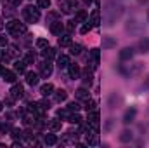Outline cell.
I'll use <instances>...</instances> for the list:
<instances>
[{"instance_id":"5","label":"cell","mask_w":149,"mask_h":148,"mask_svg":"<svg viewBox=\"0 0 149 148\" xmlns=\"http://www.w3.org/2000/svg\"><path fill=\"white\" fill-rule=\"evenodd\" d=\"M87 145H90V147L99 145V129H94V127L87 125Z\"/></svg>"},{"instance_id":"28","label":"cell","mask_w":149,"mask_h":148,"mask_svg":"<svg viewBox=\"0 0 149 148\" xmlns=\"http://www.w3.org/2000/svg\"><path fill=\"white\" fill-rule=\"evenodd\" d=\"M74 96H76V99H88V91L85 89V87H80V89H76V92H74Z\"/></svg>"},{"instance_id":"12","label":"cell","mask_w":149,"mask_h":148,"mask_svg":"<svg viewBox=\"0 0 149 148\" xmlns=\"http://www.w3.org/2000/svg\"><path fill=\"white\" fill-rule=\"evenodd\" d=\"M78 141V132H66L64 138H63V145H76Z\"/></svg>"},{"instance_id":"52","label":"cell","mask_w":149,"mask_h":148,"mask_svg":"<svg viewBox=\"0 0 149 148\" xmlns=\"http://www.w3.org/2000/svg\"><path fill=\"white\" fill-rule=\"evenodd\" d=\"M3 28V21H2V18H0V30Z\"/></svg>"},{"instance_id":"32","label":"cell","mask_w":149,"mask_h":148,"mask_svg":"<svg viewBox=\"0 0 149 148\" xmlns=\"http://www.w3.org/2000/svg\"><path fill=\"white\" fill-rule=\"evenodd\" d=\"M81 115L78 113V111H71L70 113V118H68V122H71V124H81Z\"/></svg>"},{"instance_id":"36","label":"cell","mask_w":149,"mask_h":148,"mask_svg":"<svg viewBox=\"0 0 149 148\" xmlns=\"http://www.w3.org/2000/svg\"><path fill=\"white\" fill-rule=\"evenodd\" d=\"M10 136L17 141V140H21V138H24V132L19 131V129H16V127H12V129H10Z\"/></svg>"},{"instance_id":"16","label":"cell","mask_w":149,"mask_h":148,"mask_svg":"<svg viewBox=\"0 0 149 148\" xmlns=\"http://www.w3.org/2000/svg\"><path fill=\"white\" fill-rule=\"evenodd\" d=\"M47 129H49L50 132H57V131H61V120H57V118H50V120L47 122Z\"/></svg>"},{"instance_id":"9","label":"cell","mask_w":149,"mask_h":148,"mask_svg":"<svg viewBox=\"0 0 149 148\" xmlns=\"http://www.w3.org/2000/svg\"><path fill=\"white\" fill-rule=\"evenodd\" d=\"M50 26V32L54 33V35H63V32H64V25H63V21L61 19H57V21H54V23H50L49 25Z\"/></svg>"},{"instance_id":"53","label":"cell","mask_w":149,"mask_h":148,"mask_svg":"<svg viewBox=\"0 0 149 148\" xmlns=\"http://www.w3.org/2000/svg\"><path fill=\"white\" fill-rule=\"evenodd\" d=\"M3 70H5V68H3V66H2V65H0V75L3 73Z\"/></svg>"},{"instance_id":"37","label":"cell","mask_w":149,"mask_h":148,"mask_svg":"<svg viewBox=\"0 0 149 148\" xmlns=\"http://www.w3.org/2000/svg\"><path fill=\"white\" fill-rule=\"evenodd\" d=\"M83 108L87 110V113H88V111H92V110H95V101H94V99H90V98H88V99H85Z\"/></svg>"},{"instance_id":"21","label":"cell","mask_w":149,"mask_h":148,"mask_svg":"<svg viewBox=\"0 0 149 148\" xmlns=\"http://www.w3.org/2000/svg\"><path fill=\"white\" fill-rule=\"evenodd\" d=\"M52 92H54V85H52V84H43V85L40 87V94H42L43 98L50 96Z\"/></svg>"},{"instance_id":"29","label":"cell","mask_w":149,"mask_h":148,"mask_svg":"<svg viewBox=\"0 0 149 148\" xmlns=\"http://www.w3.org/2000/svg\"><path fill=\"white\" fill-rule=\"evenodd\" d=\"M66 98H68V92H66L64 89H57V91H56V101H57V103L66 101Z\"/></svg>"},{"instance_id":"24","label":"cell","mask_w":149,"mask_h":148,"mask_svg":"<svg viewBox=\"0 0 149 148\" xmlns=\"http://www.w3.org/2000/svg\"><path fill=\"white\" fill-rule=\"evenodd\" d=\"M142 70H144V65H142V63L130 65V68H128V75H139Z\"/></svg>"},{"instance_id":"4","label":"cell","mask_w":149,"mask_h":148,"mask_svg":"<svg viewBox=\"0 0 149 148\" xmlns=\"http://www.w3.org/2000/svg\"><path fill=\"white\" fill-rule=\"evenodd\" d=\"M78 7V0H59V9L63 14H71Z\"/></svg>"},{"instance_id":"1","label":"cell","mask_w":149,"mask_h":148,"mask_svg":"<svg viewBox=\"0 0 149 148\" xmlns=\"http://www.w3.org/2000/svg\"><path fill=\"white\" fill-rule=\"evenodd\" d=\"M123 14V5L118 4L116 0H108L106 2V9H104V25L113 26Z\"/></svg>"},{"instance_id":"54","label":"cell","mask_w":149,"mask_h":148,"mask_svg":"<svg viewBox=\"0 0 149 148\" xmlns=\"http://www.w3.org/2000/svg\"><path fill=\"white\" fill-rule=\"evenodd\" d=\"M139 2H141V4H148L149 0H139Z\"/></svg>"},{"instance_id":"35","label":"cell","mask_w":149,"mask_h":148,"mask_svg":"<svg viewBox=\"0 0 149 148\" xmlns=\"http://www.w3.org/2000/svg\"><path fill=\"white\" fill-rule=\"evenodd\" d=\"M57 19H61V14H59V12L50 11V12L47 14V23H49V25H50V23H54V21H57Z\"/></svg>"},{"instance_id":"15","label":"cell","mask_w":149,"mask_h":148,"mask_svg":"<svg viewBox=\"0 0 149 148\" xmlns=\"http://www.w3.org/2000/svg\"><path fill=\"white\" fill-rule=\"evenodd\" d=\"M132 58H134V49L132 47H125V49L120 51V59L121 61H130Z\"/></svg>"},{"instance_id":"6","label":"cell","mask_w":149,"mask_h":148,"mask_svg":"<svg viewBox=\"0 0 149 148\" xmlns=\"http://www.w3.org/2000/svg\"><path fill=\"white\" fill-rule=\"evenodd\" d=\"M38 70H40V77H42V78H49V77L52 75V63H50V59L42 61V63L38 65Z\"/></svg>"},{"instance_id":"41","label":"cell","mask_w":149,"mask_h":148,"mask_svg":"<svg viewBox=\"0 0 149 148\" xmlns=\"http://www.w3.org/2000/svg\"><path fill=\"white\" fill-rule=\"evenodd\" d=\"M0 59H2V65H7V63H10L12 56L9 52H0Z\"/></svg>"},{"instance_id":"7","label":"cell","mask_w":149,"mask_h":148,"mask_svg":"<svg viewBox=\"0 0 149 148\" xmlns=\"http://www.w3.org/2000/svg\"><path fill=\"white\" fill-rule=\"evenodd\" d=\"M99 54H101V51H99V49H92V51H90V56L87 58V59H88L90 68H94V70L99 66Z\"/></svg>"},{"instance_id":"2","label":"cell","mask_w":149,"mask_h":148,"mask_svg":"<svg viewBox=\"0 0 149 148\" xmlns=\"http://www.w3.org/2000/svg\"><path fill=\"white\" fill-rule=\"evenodd\" d=\"M5 28H7V32H9L12 37H21V35L26 33V25L21 23V21H17V19H10V21L5 25Z\"/></svg>"},{"instance_id":"8","label":"cell","mask_w":149,"mask_h":148,"mask_svg":"<svg viewBox=\"0 0 149 148\" xmlns=\"http://www.w3.org/2000/svg\"><path fill=\"white\" fill-rule=\"evenodd\" d=\"M81 80H83V84L90 85L92 80H94V68H90V66L83 68V70H81Z\"/></svg>"},{"instance_id":"43","label":"cell","mask_w":149,"mask_h":148,"mask_svg":"<svg viewBox=\"0 0 149 148\" xmlns=\"http://www.w3.org/2000/svg\"><path fill=\"white\" fill-rule=\"evenodd\" d=\"M37 47L38 49H45V47H49V40H47V38H38L37 40Z\"/></svg>"},{"instance_id":"30","label":"cell","mask_w":149,"mask_h":148,"mask_svg":"<svg viewBox=\"0 0 149 148\" xmlns=\"http://www.w3.org/2000/svg\"><path fill=\"white\" fill-rule=\"evenodd\" d=\"M43 143H45V145H49V147H52V145H57V136H56V134H45V138H43Z\"/></svg>"},{"instance_id":"57","label":"cell","mask_w":149,"mask_h":148,"mask_svg":"<svg viewBox=\"0 0 149 148\" xmlns=\"http://www.w3.org/2000/svg\"><path fill=\"white\" fill-rule=\"evenodd\" d=\"M148 18H149V14H148Z\"/></svg>"},{"instance_id":"10","label":"cell","mask_w":149,"mask_h":148,"mask_svg":"<svg viewBox=\"0 0 149 148\" xmlns=\"http://www.w3.org/2000/svg\"><path fill=\"white\" fill-rule=\"evenodd\" d=\"M88 127H94V129H99V113L95 110L88 111Z\"/></svg>"},{"instance_id":"3","label":"cell","mask_w":149,"mask_h":148,"mask_svg":"<svg viewBox=\"0 0 149 148\" xmlns=\"http://www.w3.org/2000/svg\"><path fill=\"white\" fill-rule=\"evenodd\" d=\"M23 18L26 23H37L40 19V7H35V5H26L23 9Z\"/></svg>"},{"instance_id":"31","label":"cell","mask_w":149,"mask_h":148,"mask_svg":"<svg viewBox=\"0 0 149 148\" xmlns=\"http://www.w3.org/2000/svg\"><path fill=\"white\" fill-rule=\"evenodd\" d=\"M81 51H83V47H81L80 44H71V45H70V54H71V56H80Z\"/></svg>"},{"instance_id":"11","label":"cell","mask_w":149,"mask_h":148,"mask_svg":"<svg viewBox=\"0 0 149 148\" xmlns=\"http://www.w3.org/2000/svg\"><path fill=\"white\" fill-rule=\"evenodd\" d=\"M10 96H12L14 99H19V98H23V96H24V89H23V85L14 82V85H12V89H10Z\"/></svg>"},{"instance_id":"38","label":"cell","mask_w":149,"mask_h":148,"mask_svg":"<svg viewBox=\"0 0 149 148\" xmlns=\"http://www.w3.org/2000/svg\"><path fill=\"white\" fill-rule=\"evenodd\" d=\"M118 103H121V98L116 96V94H113L111 98H109V108H118V106H116Z\"/></svg>"},{"instance_id":"45","label":"cell","mask_w":149,"mask_h":148,"mask_svg":"<svg viewBox=\"0 0 149 148\" xmlns=\"http://www.w3.org/2000/svg\"><path fill=\"white\" fill-rule=\"evenodd\" d=\"M10 129H12V127H10V124H9V122H7V124H0V132H2V134L10 132Z\"/></svg>"},{"instance_id":"56","label":"cell","mask_w":149,"mask_h":148,"mask_svg":"<svg viewBox=\"0 0 149 148\" xmlns=\"http://www.w3.org/2000/svg\"><path fill=\"white\" fill-rule=\"evenodd\" d=\"M2 108H3V103H2V101H0V111H2Z\"/></svg>"},{"instance_id":"39","label":"cell","mask_w":149,"mask_h":148,"mask_svg":"<svg viewBox=\"0 0 149 148\" xmlns=\"http://www.w3.org/2000/svg\"><path fill=\"white\" fill-rule=\"evenodd\" d=\"M70 113H71V111L68 110V108H63V110H57V117L63 118V120H68V118H70Z\"/></svg>"},{"instance_id":"47","label":"cell","mask_w":149,"mask_h":148,"mask_svg":"<svg viewBox=\"0 0 149 148\" xmlns=\"http://www.w3.org/2000/svg\"><path fill=\"white\" fill-rule=\"evenodd\" d=\"M21 2H23V0H5V4H7V5H10V7H19V5H21Z\"/></svg>"},{"instance_id":"51","label":"cell","mask_w":149,"mask_h":148,"mask_svg":"<svg viewBox=\"0 0 149 148\" xmlns=\"http://www.w3.org/2000/svg\"><path fill=\"white\" fill-rule=\"evenodd\" d=\"M0 45H3V47H7V45H9V40H7L5 37H0Z\"/></svg>"},{"instance_id":"23","label":"cell","mask_w":149,"mask_h":148,"mask_svg":"<svg viewBox=\"0 0 149 148\" xmlns=\"http://www.w3.org/2000/svg\"><path fill=\"white\" fill-rule=\"evenodd\" d=\"M2 78L5 80V82H10V84H14L16 82V72H10V70H3V73H2Z\"/></svg>"},{"instance_id":"49","label":"cell","mask_w":149,"mask_h":148,"mask_svg":"<svg viewBox=\"0 0 149 148\" xmlns=\"http://www.w3.org/2000/svg\"><path fill=\"white\" fill-rule=\"evenodd\" d=\"M40 105H42L45 110H49V108H50V101H49V99H42V101H40Z\"/></svg>"},{"instance_id":"27","label":"cell","mask_w":149,"mask_h":148,"mask_svg":"<svg viewBox=\"0 0 149 148\" xmlns=\"http://www.w3.org/2000/svg\"><path fill=\"white\" fill-rule=\"evenodd\" d=\"M14 72H19V73H24L26 72V61L23 59H17L16 63H14Z\"/></svg>"},{"instance_id":"20","label":"cell","mask_w":149,"mask_h":148,"mask_svg":"<svg viewBox=\"0 0 149 148\" xmlns=\"http://www.w3.org/2000/svg\"><path fill=\"white\" fill-rule=\"evenodd\" d=\"M70 63H71V61H70V56L61 54V56L57 58V66H59L61 70H63V68H68V66H70Z\"/></svg>"},{"instance_id":"44","label":"cell","mask_w":149,"mask_h":148,"mask_svg":"<svg viewBox=\"0 0 149 148\" xmlns=\"http://www.w3.org/2000/svg\"><path fill=\"white\" fill-rule=\"evenodd\" d=\"M37 5L40 9H49L50 7V0H37Z\"/></svg>"},{"instance_id":"19","label":"cell","mask_w":149,"mask_h":148,"mask_svg":"<svg viewBox=\"0 0 149 148\" xmlns=\"http://www.w3.org/2000/svg\"><path fill=\"white\" fill-rule=\"evenodd\" d=\"M38 80H40V75L38 73H35V72H28V73H26V84H28V85H31V87L37 85Z\"/></svg>"},{"instance_id":"55","label":"cell","mask_w":149,"mask_h":148,"mask_svg":"<svg viewBox=\"0 0 149 148\" xmlns=\"http://www.w3.org/2000/svg\"><path fill=\"white\" fill-rule=\"evenodd\" d=\"M146 85H148V87H149V77H148V78H146Z\"/></svg>"},{"instance_id":"26","label":"cell","mask_w":149,"mask_h":148,"mask_svg":"<svg viewBox=\"0 0 149 148\" xmlns=\"http://www.w3.org/2000/svg\"><path fill=\"white\" fill-rule=\"evenodd\" d=\"M132 138H134V134H132V131H128V129L121 131V134H120V141H121V143H128V141H132Z\"/></svg>"},{"instance_id":"42","label":"cell","mask_w":149,"mask_h":148,"mask_svg":"<svg viewBox=\"0 0 149 148\" xmlns=\"http://www.w3.org/2000/svg\"><path fill=\"white\" fill-rule=\"evenodd\" d=\"M35 59H37L35 52H28V54L24 56V61H26V65H33V63H35Z\"/></svg>"},{"instance_id":"40","label":"cell","mask_w":149,"mask_h":148,"mask_svg":"<svg viewBox=\"0 0 149 148\" xmlns=\"http://www.w3.org/2000/svg\"><path fill=\"white\" fill-rule=\"evenodd\" d=\"M97 25H99V11H94L90 18V26H97Z\"/></svg>"},{"instance_id":"46","label":"cell","mask_w":149,"mask_h":148,"mask_svg":"<svg viewBox=\"0 0 149 148\" xmlns=\"http://www.w3.org/2000/svg\"><path fill=\"white\" fill-rule=\"evenodd\" d=\"M80 108H81V106H80L76 101H71V103H68V110H70V111H78Z\"/></svg>"},{"instance_id":"14","label":"cell","mask_w":149,"mask_h":148,"mask_svg":"<svg viewBox=\"0 0 149 148\" xmlns=\"http://www.w3.org/2000/svg\"><path fill=\"white\" fill-rule=\"evenodd\" d=\"M68 73H70V78H80V77H81V68H80L78 65L70 63V66H68Z\"/></svg>"},{"instance_id":"17","label":"cell","mask_w":149,"mask_h":148,"mask_svg":"<svg viewBox=\"0 0 149 148\" xmlns=\"http://www.w3.org/2000/svg\"><path fill=\"white\" fill-rule=\"evenodd\" d=\"M137 51L139 52H142V54H146V52H149V38L144 37L139 40V44H137Z\"/></svg>"},{"instance_id":"34","label":"cell","mask_w":149,"mask_h":148,"mask_svg":"<svg viewBox=\"0 0 149 148\" xmlns=\"http://www.w3.org/2000/svg\"><path fill=\"white\" fill-rule=\"evenodd\" d=\"M85 19H87V11L81 9V11H78V12L74 14V23H83Z\"/></svg>"},{"instance_id":"50","label":"cell","mask_w":149,"mask_h":148,"mask_svg":"<svg viewBox=\"0 0 149 148\" xmlns=\"http://www.w3.org/2000/svg\"><path fill=\"white\" fill-rule=\"evenodd\" d=\"M74 25H76L74 21H70V23L66 25V28H68V32H70V33H71V32H74Z\"/></svg>"},{"instance_id":"18","label":"cell","mask_w":149,"mask_h":148,"mask_svg":"<svg viewBox=\"0 0 149 148\" xmlns=\"http://www.w3.org/2000/svg\"><path fill=\"white\" fill-rule=\"evenodd\" d=\"M135 115H137V110H135L134 106H132V108H128V110L125 111V115H123V122H125V124H130V122H134Z\"/></svg>"},{"instance_id":"33","label":"cell","mask_w":149,"mask_h":148,"mask_svg":"<svg viewBox=\"0 0 149 148\" xmlns=\"http://www.w3.org/2000/svg\"><path fill=\"white\" fill-rule=\"evenodd\" d=\"M59 45L61 47H70L71 45V37L70 35H59Z\"/></svg>"},{"instance_id":"22","label":"cell","mask_w":149,"mask_h":148,"mask_svg":"<svg viewBox=\"0 0 149 148\" xmlns=\"http://www.w3.org/2000/svg\"><path fill=\"white\" fill-rule=\"evenodd\" d=\"M113 47H116V38L102 37V49H113Z\"/></svg>"},{"instance_id":"25","label":"cell","mask_w":149,"mask_h":148,"mask_svg":"<svg viewBox=\"0 0 149 148\" xmlns=\"http://www.w3.org/2000/svg\"><path fill=\"white\" fill-rule=\"evenodd\" d=\"M42 56L45 58V59H52V58H56V49L54 47H45L43 51H42Z\"/></svg>"},{"instance_id":"48","label":"cell","mask_w":149,"mask_h":148,"mask_svg":"<svg viewBox=\"0 0 149 148\" xmlns=\"http://www.w3.org/2000/svg\"><path fill=\"white\" fill-rule=\"evenodd\" d=\"M90 28H92V26H90V23H87V25H83V26L80 28V33H83V35H85V33H88V30H90Z\"/></svg>"},{"instance_id":"13","label":"cell","mask_w":149,"mask_h":148,"mask_svg":"<svg viewBox=\"0 0 149 148\" xmlns=\"http://www.w3.org/2000/svg\"><path fill=\"white\" fill-rule=\"evenodd\" d=\"M38 120V117L33 113V111H30V113H23V122H24V125H35V122Z\"/></svg>"}]
</instances>
